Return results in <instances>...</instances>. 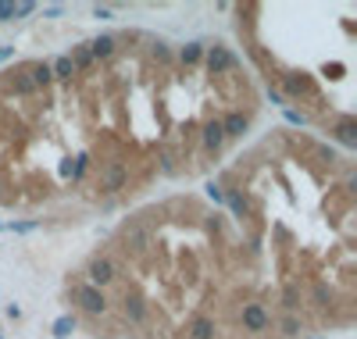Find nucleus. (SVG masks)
I'll return each mask as SVG.
<instances>
[{
  "mask_svg": "<svg viewBox=\"0 0 357 339\" xmlns=\"http://www.w3.org/2000/svg\"><path fill=\"white\" fill-rule=\"evenodd\" d=\"M264 93L218 40L104 29L0 68V211L40 225L126 214L211 179Z\"/></svg>",
  "mask_w": 357,
  "mask_h": 339,
  "instance_id": "f257e3e1",
  "label": "nucleus"
},
{
  "mask_svg": "<svg viewBox=\"0 0 357 339\" xmlns=\"http://www.w3.org/2000/svg\"><path fill=\"white\" fill-rule=\"evenodd\" d=\"M61 303L89 339H301L240 222L200 190L126 211L65 275Z\"/></svg>",
  "mask_w": 357,
  "mask_h": 339,
  "instance_id": "f03ea898",
  "label": "nucleus"
},
{
  "mask_svg": "<svg viewBox=\"0 0 357 339\" xmlns=\"http://www.w3.org/2000/svg\"><path fill=\"white\" fill-rule=\"evenodd\" d=\"M240 222L301 339L357 322V165L304 129H268L207 182Z\"/></svg>",
  "mask_w": 357,
  "mask_h": 339,
  "instance_id": "7ed1b4c3",
  "label": "nucleus"
},
{
  "mask_svg": "<svg viewBox=\"0 0 357 339\" xmlns=\"http://www.w3.org/2000/svg\"><path fill=\"white\" fill-rule=\"evenodd\" d=\"M240 57L257 86L314 136L354 153L357 129V4H240Z\"/></svg>",
  "mask_w": 357,
  "mask_h": 339,
  "instance_id": "20e7f679",
  "label": "nucleus"
}]
</instances>
